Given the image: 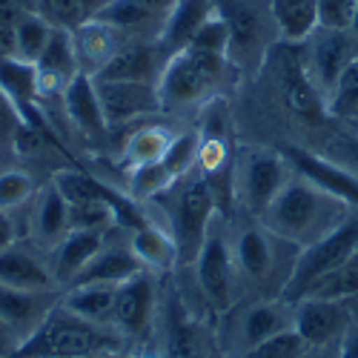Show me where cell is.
<instances>
[{
	"label": "cell",
	"mask_w": 358,
	"mask_h": 358,
	"mask_svg": "<svg viewBox=\"0 0 358 358\" xmlns=\"http://www.w3.org/2000/svg\"><path fill=\"white\" fill-rule=\"evenodd\" d=\"M350 206L333 195H327L315 184H310L307 178L298 172L289 175V181L281 187V192L273 198V203L261 213L264 229H270L278 241L304 250L315 241H321L324 235H330L338 224L350 218Z\"/></svg>",
	"instance_id": "cell-1"
},
{
	"label": "cell",
	"mask_w": 358,
	"mask_h": 358,
	"mask_svg": "<svg viewBox=\"0 0 358 358\" xmlns=\"http://www.w3.org/2000/svg\"><path fill=\"white\" fill-rule=\"evenodd\" d=\"M124 336L109 324H95L57 304L6 358H86L117 352Z\"/></svg>",
	"instance_id": "cell-2"
},
{
	"label": "cell",
	"mask_w": 358,
	"mask_h": 358,
	"mask_svg": "<svg viewBox=\"0 0 358 358\" xmlns=\"http://www.w3.org/2000/svg\"><path fill=\"white\" fill-rule=\"evenodd\" d=\"M169 192H172L169 224H172V238L178 247V264H195L203 238L218 213L215 195L198 166L184 178H178L169 187Z\"/></svg>",
	"instance_id": "cell-3"
},
{
	"label": "cell",
	"mask_w": 358,
	"mask_h": 358,
	"mask_svg": "<svg viewBox=\"0 0 358 358\" xmlns=\"http://www.w3.org/2000/svg\"><path fill=\"white\" fill-rule=\"evenodd\" d=\"M229 66H232L229 57L203 55L195 49H181L169 55V61L158 78L164 112L189 109V106L203 103L224 83Z\"/></svg>",
	"instance_id": "cell-4"
},
{
	"label": "cell",
	"mask_w": 358,
	"mask_h": 358,
	"mask_svg": "<svg viewBox=\"0 0 358 358\" xmlns=\"http://www.w3.org/2000/svg\"><path fill=\"white\" fill-rule=\"evenodd\" d=\"M355 252H358V213H350V218L344 224H338L330 235H324L321 241L298 250L292 270H289V275L281 287V298L289 304L301 301V298L307 295V289L318 278L338 270L341 264L355 258Z\"/></svg>",
	"instance_id": "cell-5"
},
{
	"label": "cell",
	"mask_w": 358,
	"mask_h": 358,
	"mask_svg": "<svg viewBox=\"0 0 358 358\" xmlns=\"http://www.w3.org/2000/svg\"><path fill=\"white\" fill-rule=\"evenodd\" d=\"M289 175H292V166L287 164L284 152L264 149V146L241 149L235 155V166H232L235 201L252 218H261V213L273 203V198L289 181Z\"/></svg>",
	"instance_id": "cell-6"
},
{
	"label": "cell",
	"mask_w": 358,
	"mask_h": 358,
	"mask_svg": "<svg viewBox=\"0 0 358 358\" xmlns=\"http://www.w3.org/2000/svg\"><path fill=\"white\" fill-rule=\"evenodd\" d=\"M195 273H198V287L201 292L210 298V304L215 310H229L232 298H235V255L232 244L227 241V235L221 227L213 221L210 232H206L201 252L195 258Z\"/></svg>",
	"instance_id": "cell-7"
},
{
	"label": "cell",
	"mask_w": 358,
	"mask_h": 358,
	"mask_svg": "<svg viewBox=\"0 0 358 358\" xmlns=\"http://www.w3.org/2000/svg\"><path fill=\"white\" fill-rule=\"evenodd\" d=\"M347 32L350 29L315 26V32L301 46L304 66H307L313 83L318 86V92L324 95V101H327V95L333 92V86L338 83V78L347 69V64L355 57L352 41H350Z\"/></svg>",
	"instance_id": "cell-8"
},
{
	"label": "cell",
	"mask_w": 358,
	"mask_h": 358,
	"mask_svg": "<svg viewBox=\"0 0 358 358\" xmlns=\"http://www.w3.org/2000/svg\"><path fill=\"white\" fill-rule=\"evenodd\" d=\"M101 109L109 129L135 124L141 117H152L164 112L158 83H135V80H95Z\"/></svg>",
	"instance_id": "cell-9"
},
{
	"label": "cell",
	"mask_w": 358,
	"mask_h": 358,
	"mask_svg": "<svg viewBox=\"0 0 358 358\" xmlns=\"http://www.w3.org/2000/svg\"><path fill=\"white\" fill-rule=\"evenodd\" d=\"M278 86H281V98L289 112H295L304 121H321L327 115V101L318 92V86L313 83L307 66H304V55L301 43H287L278 55Z\"/></svg>",
	"instance_id": "cell-10"
},
{
	"label": "cell",
	"mask_w": 358,
	"mask_h": 358,
	"mask_svg": "<svg viewBox=\"0 0 358 358\" xmlns=\"http://www.w3.org/2000/svg\"><path fill=\"white\" fill-rule=\"evenodd\" d=\"M284 158L292 166V172L307 178L310 184H315L327 195L344 201L350 210L358 213V172H352L344 164H336L330 158H324V155H315L304 146H287Z\"/></svg>",
	"instance_id": "cell-11"
},
{
	"label": "cell",
	"mask_w": 358,
	"mask_h": 358,
	"mask_svg": "<svg viewBox=\"0 0 358 358\" xmlns=\"http://www.w3.org/2000/svg\"><path fill=\"white\" fill-rule=\"evenodd\" d=\"M352 327L347 301H324V298H301L292 304V330L310 347L338 344Z\"/></svg>",
	"instance_id": "cell-12"
},
{
	"label": "cell",
	"mask_w": 358,
	"mask_h": 358,
	"mask_svg": "<svg viewBox=\"0 0 358 358\" xmlns=\"http://www.w3.org/2000/svg\"><path fill=\"white\" fill-rule=\"evenodd\" d=\"M169 52L158 41H124L95 80H135V83H158Z\"/></svg>",
	"instance_id": "cell-13"
},
{
	"label": "cell",
	"mask_w": 358,
	"mask_h": 358,
	"mask_svg": "<svg viewBox=\"0 0 358 358\" xmlns=\"http://www.w3.org/2000/svg\"><path fill=\"white\" fill-rule=\"evenodd\" d=\"M155 313V281L149 270L135 273L132 278L121 281L115 289L112 307V327L121 336H143Z\"/></svg>",
	"instance_id": "cell-14"
},
{
	"label": "cell",
	"mask_w": 358,
	"mask_h": 358,
	"mask_svg": "<svg viewBox=\"0 0 358 358\" xmlns=\"http://www.w3.org/2000/svg\"><path fill=\"white\" fill-rule=\"evenodd\" d=\"M35 69H38V92H41V98L64 95V89L75 80V75H80L75 38H72L69 29L52 26L49 41H46L41 57L35 61Z\"/></svg>",
	"instance_id": "cell-15"
},
{
	"label": "cell",
	"mask_w": 358,
	"mask_h": 358,
	"mask_svg": "<svg viewBox=\"0 0 358 358\" xmlns=\"http://www.w3.org/2000/svg\"><path fill=\"white\" fill-rule=\"evenodd\" d=\"M0 98L9 103V109L20 117L23 127H32L35 121V101L38 92V69L35 64L23 61L17 55H0Z\"/></svg>",
	"instance_id": "cell-16"
},
{
	"label": "cell",
	"mask_w": 358,
	"mask_h": 358,
	"mask_svg": "<svg viewBox=\"0 0 358 358\" xmlns=\"http://www.w3.org/2000/svg\"><path fill=\"white\" fill-rule=\"evenodd\" d=\"M218 15L229 26V64L250 61L264 49V20L250 0H215Z\"/></svg>",
	"instance_id": "cell-17"
},
{
	"label": "cell",
	"mask_w": 358,
	"mask_h": 358,
	"mask_svg": "<svg viewBox=\"0 0 358 358\" xmlns=\"http://www.w3.org/2000/svg\"><path fill=\"white\" fill-rule=\"evenodd\" d=\"M29 229H32V241L38 250L46 252H52L69 235V201L57 192L55 184L38 189L32 213H29Z\"/></svg>",
	"instance_id": "cell-18"
},
{
	"label": "cell",
	"mask_w": 358,
	"mask_h": 358,
	"mask_svg": "<svg viewBox=\"0 0 358 358\" xmlns=\"http://www.w3.org/2000/svg\"><path fill=\"white\" fill-rule=\"evenodd\" d=\"M0 284L29 292H52L57 287L49 261H43L38 252L26 250L17 241L0 250Z\"/></svg>",
	"instance_id": "cell-19"
},
{
	"label": "cell",
	"mask_w": 358,
	"mask_h": 358,
	"mask_svg": "<svg viewBox=\"0 0 358 358\" xmlns=\"http://www.w3.org/2000/svg\"><path fill=\"white\" fill-rule=\"evenodd\" d=\"M106 241H109V232L72 229L64 241L49 252V266H52V275H55L57 287H66L83 270V266L103 250Z\"/></svg>",
	"instance_id": "cell-20"
},
{
	"label": "cell",
	"mask_w": 358,
	"mask_h": 358,
	"mask_svg": "<svg viewBox=\"0 0 358 358\" xmlns=\"http://www.w3.org/2000/svg\"><path fill=\"white\" fill-rule=\"evenodd\" d=\"M61 98H64V112L72 121V127L80 129L86 138H103L109 132L92 75H86V72L75 75V80L64 89Z\"/></svg>",
	"instance_id": "cell-21"
},
{
	"label": "cell",
	"mask_w": 358,
	"mask_h": 358,
	"mask_svg": "<svg viewBox=\"0 0 358 358\" xmlns=\"http://www.w3.org/2000/svg\"><path fill=\"white\" fill-rule=\"evenodd\" d=\"M57 298H55V289L52 292H29V289H15V287L0 284V318H3L23 341L46 318V313L57 304Z\"/></svg>",
	"instance_id": "cell-22"
},
{
	"label": "cell",
	"mask_w": 358,
	"mask_h": 358,
	"mask_svg": "<svg viewBox=\"0 0 358 358\" xmlns=\"http://www.w3.org/2000/svg\"><path fill=\"white\" fill-rule=\"evenodd\" d=\"M72 38H75V52H78L80 72L92 75V78L106 66V61H109V57H112L117 49H121V43H124V35L117 32L115 26L103 23L101 17L83 20V23L75 29V32H72Z\"/></svg>",
	"instance_id": "cell-23"
},
{
	"label": "cell",
	"mask_w": 358,
	"mask_h": 358,
	"mask_svg": "<svg viewBox=\"0 0 358 358\" xmlns=\"http://www.w3.org/2000/svg\"><path fill=\"white\" fill-rule=\"evenodd\" d=\"M275 235L270 229H264V224H250L238 232L232 241V255L238 273H244L252 281H264L275 266V252H273Z\"/></svg>",
	"instance_id": "cell-24"
},
{
	"label": "cell",
	"mask_w": 358,
	"mask_h": 358,
	"mask_svg": "<svg viewBox=\"0 0 358 358\" xmlns=\"http://www.w3.org/2000/svg\"><path fill=\"white\" fill-rule=\"evenodd\" d=\"M141 270H143V266H141V261L135 258V252L129 247L109 244L106 241L103 250L92 261H89L66 287H80V284H121V281L132 278Z\"/></svg>",
	"instance_id": "cell-25"
},
{
	"label": "cell",
	"mask_w": 358,
	"mask_h": 358,
	"mask_svg": "<svg viewBox=\"0 0 358 358\" xmlns=\"http://www.w3.org/2000/svg\"><path fill=\"white\" fill-rule=\"evenodd\" d=\"M213 12H215V0H178V3L169 9L166 20H164L158 43L169 55L187 49L189 41L195 38V32Z\"/></svg>",
	"instance_id": "cell-26"
},
{
	"label": "cell",
	"mask_w": 358,
	"mask_h": 358,
	"mask_svg": "<svg viewBox=\"0 0 358 358\" xmlns=\"http://www.w3.org/2000/svg\"><path fill=\"white\" fill-rule=\"evenodd\" d=\"M284 330H292V304L278 298V301H264L244 313L241 327H238V338L244 344V352L255 344L273 338Z\"/></svg>",
	"instance_id": "cell-27"
},
{
	"label": "cell",
	"mask_w": 358,
	"mask_h": 358,
	"mask_svg": "<svg viewBox=\"0 0 358 358\" xmlns=\"http://www.w3.org/2000/svg\"><path fill=\"white\" fill-rule=\"evenodd\" d=\"M129 250L135 252V258L141 261L143 270L169 273L178 264V247H175L172 232H166L161 227H152V224H143V227L132 229Z\"/></svg>",
	"instance_id": "cell-28"
},
{
	"label": "cell",
	"mask_w": 358,
	"mask_h": 358,
	"mask_svg": "<svg viewBox=\"0 0 358 358\" xmlns=\"http://www.w3.org/2000/svg\"><path fill=\"white\" fill-rule=\"evenodd\" d=\"M270 17L284 43H304L318 26V0H270Z\"/></svg>",
	"instance_id": "cell-29"
},
{
	"label": "cell",
	"mask_w": 358,
	"mask_h": 358,
	"mask_svg": "<svg viewBox=\"0 0 358 358\" xmlns=\"http://www.w3.org/2000/svg\"><path fill=\"white\" fill-rule=\"evenodd\" d=\"M115 289L117 284H80V287H66L61 295V304L72 310L75 315L95 321V324H109L112 327V307H115Z\"/></svg>",
	"instance_id": "cell-30"
},
{
	"label": "cell",
	"mask_w": 358,
	"mask_h": 358,
	"mask_svg": "<svg viewBox=\"0 0 358 358\" xmlns=\"http://www.w3.org/2000/svg\"><path fill=\"white\" fill-rule=\"evenodd\" d=\"M172 138H175V132L161 127V124H149V127L135 129L127 138V146H124V166L135 169V166H143V164L161 161L166 146L172 143Z\"/></svg>",
	"instance_id": "cell-31"
},
{
	"label": "cell",
	"mask_w": 358,
	"mask_h": 358,
	"mask_svg": "<svg viewBox=\"0 0 358 358\" xmlns=\"http://www.w3.org/2000/svg\"><path fill=\"white\" fill-rule=\"evenodd\" d=\"M358 295V258H350L338 270L318 278L304 298H324V301H350Z\"/></svg>",
	"instance_id": "cell-32"
},
{
	"label": "cell",
	"mask_w": 358,
	"mask_h": 358,
	"mask_svg": "<svg viewBox=\"0 0 358 358\" xmlns=\"http://www.w3.org/2000/svg\"><path fill=\"white\" fill-rule=\"evenodd\" d=\"M49 32H52V23L43 15L23 12V17L15 26V49H12V55L23 57V61H29V64H35L41 57V52H43V46H46V41H49Z\"/></svg>",
	"instance_id": "cell-33"
},
{
	"label": "cell",
	"mask_w": 358,
	"mask_h": 358,
	"mask_svg": "<svg viewBox=\"0 0 358 358\" xmlns=\"http://www.w3.org/2000/svg\"><path fill=\"white\" fill-rule=\"evenodd\" d=\"M327 115L344 117V121H358V55L341 72L333 92L327 95Z\"/></svg>",
	"instance_id": "cell-34"
},
{
	"label": "cell",
	"mask_w": 358,
	"mask_h": 358,
	"mask_svg": "<svg viewBox=\"0 0 358 358\" xmlns=\"http://www.w3.org/2000/svg\"><path fill=\"white\" fill-rule=\"evenodd\" d=\"M172 184H175V178L164 166V161H152V164L129 169V198H135V201H152V198L169 192Z\"/></svg>",
	"instance_id": "cell-35"
},
{
	"label": "cell",
	"mask_w": 358,
	"mask_h": 358,
	"mask_svg": "<svg viewBox=\"0 0 358 358\" xmlns=\"http://www.w3.org/2000/svg\"><path fill=\"white\" fill-rule=\"evenodd\" d=\"M38 187L32 181V175L23 169H3L0 172V210L15 213L29 201H35Z\"/></svg>",
	"instance_id": "cell-36"
},
{
	"label": "cell",
	"mask_w": 358,
	"mask_h": 358,
	"mask_svg": "<svg viewBox=\"0 0 358 358\" xmlns=\"http://www.w3.org/2000/svg\"><path fill=\"white\" fill-rule=\"evenodd\" d=\"M198 149H201V135H198V132H181V135L172 138V143L166 146V152H164L161 161H164V166L172 172L175 181L195 169V164H198Z\"/></svg>",
	"instance_id": "cell-37"
},
{
	"label": "cell",
	"mask_w": 358,
	"mask_h": 358,
	"mask_svg": "<svg viewBox=\"0 0 358 358\" xmlns=\"http://www.w3.org/2000/svg\"><path fill=\"white\" fill-rule=\"evenodd\" d=\"M187 49H195V52H203V55L229 57V26H227V20L218 15V9L203 20V26L195 32V38L189 41Z\"/></svg>",
	"instance_id": "cell-38"
},
{
	"label": "cell",
	"mask_w": 358,
	"mask_h": 358,
	"mask_svg": "<svg viewBox=\"0 0 358 358\" xmlns=\"http://www.w3.org/2000/svg\"><path fill=\"white\" fill-rule=\"evenodd\" d=\"M307 352H310V344L301 336L295 330H284L247 350L244 358H307Z\"/></svg>",
	"instance_id": "cell-39"
},
{
	"label": "cell",
	"mask_w": 358,
	"mask_h": 358,
	"mask_svg": "<svg viewBox=\"0 0 358 358\" xmlns=\"http://www.w3.org/2000/svg\"><path fill=\"white\" fill-rule=\"evenodd\" d=\"M35 9L52 26L69 29V32H75L83 20H89V15L83 12V6L78 3V0H35Z\"/></svg>",
	"instance_id": "cell-40"
},
{
	"label": "cell",
	"mask_w": 358,
	"mask_h": 358,
	"mask_svg": "<svg viewBox=\"0 0 358 358\" xmlns=\"http://www.w3.org/2000/svg\"><path fill=\"white\" fill-rule=\"evenodd\" d=\"M169 358H203L195 333L184 318H169Z\"/></svg>",
	"instance_id": "cell-41"
},
{
	"label": "cell",
	"mask_w": 358,
	"mask_h": 358,
	"mask_svg": "<svg viewBox=\"0 0 358 358\" xmlns=\"http://www.w3.org/2000/svg\"><path fill=\"white\" fill-rule=\"evenodd\" d=\"M355 0H318V26L350 29Z\"/></svg>",
	"instance_id": "cell-42"
},
{
	"label": "cell",
	"mask_w": 358,
	"mask_h": 358,
	"mask_svg": "<svg viewBox=\"0 0 358 358\" xmlns=\"http://www.w3.org/2000/svg\"><path fill=\"white\" fill-rule=\"evenodd\" d=\"M336 149L341 152L344 166H350L352 172H358V135H341V141L336 143Z\"/></svg>",
	"instance_id": "cell-43"
},
{
	"label": "cell",
	"mask_w": 358,
	"mask_h": 358,
	"mask_svg": "<svg viewBox=\"0 0 358 358\" xmlns=\"http://www.w3.org/2000/svg\"><path fill=\"white\" fill-rule=\"evenodd\" d=\"M17 241V232H15V221H12V213H3L0 210V250H6Z\"/></svg>",
	"instance_id": "cell-44"
},
{
	"label": "cell",
	"mask_w": 358,
	"mask_h": 358,
	"mask_svg": "<svg viewBox=\"0 0 358 358\" xmlns=\"http://www.w3.org/2000/svg\"><path fill=\"white\" fill-rule=\"evenodd\" d=\"M17 344H20V336L12 330L3 318H0V358H6Z\"/></svg>",
	"instance_id": "cell-45"
},
{
	"label": "cell",
	"mask_w": 358,
	"mask_h": 358,
	"mask_svg": "<svg viewBox=\"0 0 358 358\" xmlns=\"http://www.w3.org/2000/svg\"><path fill=\"white\" fill-rule=\"evenodd\" d=\"M338 358H358V327H350L338 341Z\"/></svg>",
	"instance_id": "cell-46"
},
{
	"label": "cell",
	"mask_w": 358,
	"mask_h": 358,
	"mask_svg": "<svg viewBox=\"0 0 358 358\" xmlns=\"http://www.w3.org/2000/svg\"><path fill=\"white\" fill-rule=\"evenodd\" d=\"M78 3L83 6V12H86L89 17H95L98 12H103V9L112 3V0H78Z\"/></svg>",
	"instance_id": "cell-47"
},
{
	"label": "cell",
	"mask_w": 358,
	"mask_h": 358,
	"mask_svg": "<svg viewBox=\"0 0 358 358\" xmlns=\"http://www.w3.org/2000/svg\"><path fill=\"white\" fill-rule=\"evenodd\" d=\"M307 358H338V344H327V347H310Z\"/></svg>",
	"instance_id": "cell-48"
},
{
	"label": "cell",
	"mask_w": 358,
	"mask_h": 358,
	"mask_svg": "<svg viewBox=\"0 0 358 358\" xmlns=\"http://www.w3.org/2000/svg\"><path fill=\"white\" fill-rule=\"evenodd\" d=\"M143 3H146L149 9H155L158 15H164V17H166V15H169V9L178 3V0H143Z\"/></svg>",
	"instance_id": "cell-49"
},
{
	"label": "cell",
	"mask_w": 358,
	"mask_h": 358,
	"mask_svg": "<svg viewBox=\"0 0 358 358\" xmlns=\"http://www.w3.org/2000/svg\"><path fill=\"white\" fill-rule=\"evenodd\" d=\"M350 32L358 38V0H355V6H352V17H350Z\"/></svg>",
	"instance_id": "cell-50"
},
{
	"label": "cell",
	"mask_w": 358,
	"mask_h": 358,
	"mask_svg": "<svg viewBox=\"0 0 358 358\" xmlns=\"http://www.w3.org/2000/svg\"><path fill=\"white\" fill-rule=\"evenodd\" d=\"M347 127H350V132H352V135H358V121H350Z\"/></svg>",
	"instance_id": "cell-51"
},
{
	"label": "cell",
	"mask_w": 358,
	"mask_h": 358,
	"mask_svg": "<svg viewBox=\"0 0 358 358\" xmlns=\"http://www.w3.org/2000/svg\"><path fill=\"white\" fill-rule=\"evenodd\" d=\"M86 358H115V352H106V355H86Z\"/></svg>",
	"instance_id": "cell-52"
},
{
	"label": "cell",
	"mask_w": 358,
	"mask_h": 358,
	"mask_svg": "<svg viewBox=\"0 0 358 358\" xmlns=\"http://www.w3.org/2000/svg\"><path fill=\"white\" fill-rule=\"evenodd\" d=\"M355 258H358V252H355Z\"/></svg>",
	"instance_id": "cell-53"
}]
</instances>
